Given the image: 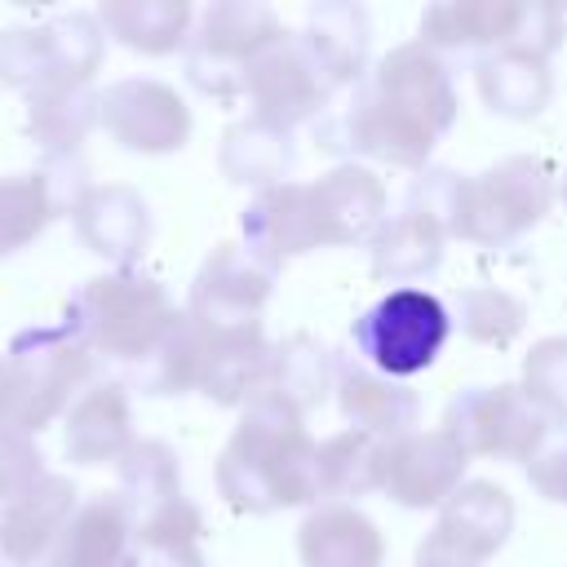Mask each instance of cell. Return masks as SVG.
<instances>
[{"label": "cell", "instance_id": "cell-5", "mask_svg": "<svg viewBox=\"0 0 567 567\" xmlns=\"http://www.w3.org/2000/svg\"><path fill=\"white\" fill-rule=\"evenodd\" d=\"M554 204V168L540 155H505L483 173L456 177L452 239L478 248H509L545 221Z\"/></svg>", "mask_w": 567, "mask_h": 567}, {"label": "cell", "instance_id": "cell-20", "mask_svg": "<svg viewBox=\"0 0 567 567\" xmlns=\"http://www.w3.org/2000/svg\"><path fill=\"white\" fill-rule=\"evenodd\" d=\"M518 0H439L421 13V44L452 62H483L505 49Z\"/></svg>", "mask_w": 567, "mask_h": 567}, {"label": "cell", "instance_id": "cell-37", "mask_svg": "<svg viewBox=\"0 0 567 567\" xmlns=\"http://www.w3.org/2000/svg\"><path fill=\"white\" fill-rule=\"evenodd\" d=\"M518 390L549 421V430L567 434V337H540L527 350Z\"/></svg>", "mask_w": 567, "mask_h": 567}, {"label": "cell", "instance_id": "cell-14", "mask_svg": "<svg viewBox=\"0 0 567 567\" xmlns=\"http://www.w3.org/2000/svg\"><path fill=\"white\" fill-rule=\"evenodd\" d=\"M306 199H310V221H315L319 248L368 244L390 208L381 177L368 164H350V159L328 168L319 182H306Z\"/></svg>", "mask_w": 567, "mask_h": 567}, {"label": "cell", "instance_id": "cell-22", "mask_svg": "<svg viewBox=\"0 0 567 567\" xmlns=\"http://www.w3.org/2000/svg\"><path fill=\"white\" fill-rule=\"evenodd\" d=\"M40 567H137L133 518L115 492H97L80 501L58 545Z\"/></svg>", "mask_w": 567, "mask_h": 567}, {"label": "cell", "instance_id": "cell-10", "mask_svg": "<svg viewBox=\"0 0 567 567\" xmlns=\"http://www.w3.org/2000/svg\"><path fill=\"white\" fill-rule=\"evenodd\" d=\"M275 270L261 266L244 244H217L190 279L186 315L208 332H248L261 328V310L275 292Z\"/></svg>", "mask_w": 567, "mask_h": 567}, {"label": "cell", "instance_id": "cell-15", "mask_svg": "<svg viewBox=\"0 0 567 567\" xmlns=\"http://www.w3.org/2000/svg\"><path fill=\"white\" fill-rule=\"evenodd\" d=\"M71 226H75V239L111 261L115 270H128L142 261V252L151 248V204L142 199L137 186L128 182H93L75 213H71Z\"/></svg>", "mask_w": 567, "mask_h": 567}, {"label": "cell", "instance_id": "cell-16", "mask_svg": "<svg viewBox=\"0 0 567 567\" xmlns=\"http://www.w3.org/2000/svg\"><path fill=\"white\" fill-rule=\"evenodd\" d=\"M332 394L350 430L372 439H403L421 425V394L403 381L381 377L359 354H332Z\"/></svg>", "mask_w": 567, "mask_h": 567}, {"label": "cell", "instance_id": "cell-28", "mask_svg": "<svg viewBox=\"0 0 567 567\" xmlns=\"http://www.w3.org/2000/svg\"><path fill=\"white\" fill-rule=\"evenodd\" d=\"M474 84L483 106L505 120H536L554 97L549 58H536L523 49H496L483 62H474Z\"/></svg>", "mask_w": 567, "mask_h": 567}, {"label": "cell", "instance_id": "cell-35", "mask_svg": "<svg viewBox=\"0 0 567 567\" xmlns=\"http://www.w3.org/2000/svg\"><path fill=\"white\" fill-rule=\"evenodd\" d=\"M115 470H120L115 496L124 501L128 518L133 514H146V509H155V505H164L173 496H186V487H182V461H177V452L164 439H137Z\"/></svg>", "mask_w": 567, "mask_h": 567}, {"label": "cell", "instance_id": "cell-4", "mask_svg": "<svg viewBox=\"0 0 567 567\" xmlns=\"http://www.w3.org/2000/svg\"><path fill=\"white\" fill-rule=\"evenodd\" d=\"M93 372L97 359L62 323L13 332L0 350V430L35 439L93 385Z\"/></svg>", "mask_w": 567, "mask_h": 567}, {"label": "cell", "instance_id": "cell-31", "mask_svg": "<svg viewBox=\"0 0 567 567\" xmlns=\"http://www.w3.org/2000/svg\"><path fill=\"white\" fill-rule=\"evenodd\" d=\"M97 22L124 49L146 53V58H164V53L186 49L190 27H195V9L186 0H106L97 9Z\"/></svg>", "mask_w": 567, "mask_h": 567}, {"label": "cell", "instance_id": "cell-13", "mask_svg": "<svg viewBox=\"0 0 567 567\" xmlns=\"http://www.w3.org/2000/svg\"><path fill=\"white\" fill-rule=\"evenodd\" d=\"M465 447L439 430H412L385 443L381 492L403 509H443V501L465 483Z\"/></svg>", "mask_w": 567, "mask_h": 567}, {"label": "cell", "instance_id": "cell-34", "mask_svg": "<svg viewBox=\"0 0 567 567\" xmlns=\"http://www.w3.org/2000/svg\"><path fill=\"white\" fill-rule=\"evenodd\" d=\"M199 368H204V332L199 323L182 310V319L173 323V332L164 337V346L128 372V385L151 394V399H177L199 390Z\"/></svg>", "mask_w": 567, "mask_h": 567}, {"label": "cell", "instance_id": "cell-23", "mask_svg": "<svg viewBox=\"0 0 567 567\" xmlns=\"http://www.w3.org/2000/svg\"><path fill=\"white\" fill-rule=\"evenodd\" d=\"M297 35H301L310 62L319 66L323 84L337 97L368 75L372 27H368V13L359 4H350V0H319V4H310L306 27Z\"/></svg>", "mask_w": 567, "mask_h": 567}, {"label": "cell", "instance_id": "cell-21", "mask_svg": "<svg viewBox=\"0 0 567 567\" xmlns=\"http://www.w3.org/2000/svg\"><path fill=\"white\" fill-rule=\"evenodd\" d=\"M239 230H244V248L270 266L275 275L319 248L315 244V221H310V199H306V182H284V186H270V190H257L248 199V208L239 213Z\"/></svg>", "mask_w": 567, "mask_h": 567}, {"label": "cell", "instance_id": "cell-8", "mask_svg": "<svg viewBox=\"0 0 567 567\" xmlns=\"http://www.w3.org/2000/svg\"><path fill=\"white\" fill-rule=\"evenodd\" d=\"M443 430L465 447V456L532 461L549 443V421L514 385H465L443 408Z\"/></svg>", "mask_w": 567, "mask_h": 567}, {"label": "cell", "instance_id": "cell-27", "mask_svg": "<svg viewBox=\"0 0 567 567\" xmlns=\"http://www.w3.org/2000/svg\"><path fill=\"white\" fill-rule=\"evenodd\" d=\"M204 332V368H199V394L217 408H248L261 390L270 341L261 328L248 332Z\"/></svg>", "mask_w": 567, "mask_h": 567}, {"label": "cell", "instance_id": "cell-39", "mask_svg": "<svg viewBox=\"0 0 567 567\" xmlns=\"http://www.w3.org/2000/svg\"><path fill=\"white\" fill-rule=\"evenodd\" d=\"M40 474H44V456H40L35 439L0 430V505L18 501Z\"/></svg>", "mask_w": 567, "mask_h": 567}, {"label": "cell", "instance_id": "cell-18", "mask_svg": "<svg viewBox=\"0 0 567 567\" xmlns=\"http://www.w3.org/2000/svg\"><path fill=\"white\" fill-rule=\"evenodd\" d=\"M137 443L133 434V403L124 381H93L71 408L62 425V452L75 465H120L124 452Z\"/></svg>", "mask_w": 567, "mask_h": 567}, {"label": "cell", "instance_id": "cell-33", "mask_svg": "<svg viewBox=\"0 0 567 567\" xmlns=\"http://www.w3.org/2000/svg\"><path fill=\"white\" fill-rule=\"evenodd\" d=\"M381 456L385 439H372L363 430H341L319 443V496L323 501H359L368 492H381Z\"/></svg>", "mask_w": 567, "mask_h": 567}, {"label": "cell", "instance_id": "cell-29", "mask_svg": "<svg viewBox=\"0 0 567 567\" xmlns=\"http://www.w3.org/2000/svg\"><path fill=\"white\" fill-rule=\"evenodd\" d=\"M22 102H27L22 128L44 151V159L80 155L84 137L97 128V89L93 84H44V89L22 93Z\"/></svg>", "mask_w": 567, "mask_h": 567}, {"label": "cell", "instance_id": "cell-38", "mask_svg": "<svg viewBox=\"0 0 567 567\" xmlns=\"http://www.w3.org/2000/svg\"><path fill=\"white\" fill-rule=\"evenodd\" d=\"M0 84L4 89H22V93L58 84L53 40H49L44 22H35V27H4L0 31Z\"/></svg>", "mask_w": 567, "mask_h": 567}, {"label": "cell", "instance_id": "cell-26", "mask_svg": "<svg viewBox=\"0 0 567 567\" xmlns=\"http://www.w3.org/2000/svg\"><path fill=\"white\" fill-rule=\"evenodd\" d=\"M328 390H332V350L310 332H292L270 346V363L252 403H270L292 416H306L328 399Z\"/></svg>", "mask_w": 567, "mask_h": 567}, {"label": "cell", "instance_id": "cell-24", "mask_svg": "<svg viewBox=\"0 0 567 567\" xmlns=\"http://www.w3.org/2000/svg\"><path fill=\"white\" fill-rule=\"evenodd\" d=\"M447 226L443 217H434L430 208H421L416 199H403L399 213H385V221L372 230L368 239V257H372V275L385 284H412L439 270L443 248H447Z\"/></svg>", "mask_w": 567, "mask_h": 567}, {"label": "cell", "instance_id": "cell-1", "mask_svg": "<svg viewBox=\"0 0 567 567\" xmlns=\"http://www.w3.org/2000/svg\"><path fill=\"white\" fill-rule=\"evenodd\" d=\"M461 97L452 66L421 40L394 44L354 89L332 97L315 120V146L328 155H363L421 173L430 151L452 133Z\"/></svg>", "mask_w": 567, "mask_h": 567}, {"label": "cell", "instance_id": "cell-2", "mask_svg": "<svg viewBox=\"0 0 567 567\" xmlns=\"http://www.w3.org/2000/svg\"><path fill=\"white\" fill-rule=\"evenodd\" d=\"M217 492L235 514H275L319 501V443L301 416L248 403L217 456Z\"/></svg>", "mask_w": 567, "mask_h": 567}, {"label": "cell", "instance_id": "cell-9", "mask_svg": "<svg viewBox=\"0 0 567 567\" xmlns=\"http://www.w3.org/2000/svg\"><path fill=\"white\" fill-rule=\"evenodd\" d=\"M97 124L133 155H173L190 142L186 97L151 75H124L97 93Z\"/></svg>", "mask_w": 567, "mask_h": 567}, {"label": "cell", "instance_id": "cell-32", "mask_svg": "<svg viewBox=\"0 0 567 567\" xmlns=\"http://www.w3.org/2000/svg\"><path fill=\"white\" fill-rule=\"evenodd\" d=\"M199 540H204V514L190 496H173L146 514H133L137 567H208Z\"/></svg>", "mask_w": 567, "mask_h": 567}, {"label": "cell", "instance_id": "cell-30", "mask_svg": "<svg viewBox=\"0 0 567 567\" xmlns=\"http://www.w3.org/2000/svg\"><path fill=\"white\" fill-rule=\"evenodd\" d=\"M292 164H297V146H292V133H284V128H270L248 115L221 133L217 168L230 186H257V190L284 186Z\"/></svg>", "mask_w": 567, "mask_h": 567}, {"label": "cell", "instance_id": "cell-17", "mask_svg": "<svg viewBox=\"0 0 567 567\" xmlns=\"http://www.w3.org/2000/svg\"><path fill=\"white\" fill-rule=\"evenodd\" d=\"M75 509H80V487L66 474L44 470L18 501L0 505V563L40 567Z\"/></svg>", "mask_w": 567, "mask_h": 567}, {"label": "cell", "instance_id": "cell-36", "mask_svg": "<svg viewBox=\"0 0 567 567\" xmlns=\"http://www.w3.org/2000/svg\"><path fill=\"white\" fill-rule=\"evenodd\" d=\"M452 306H456L452 310V328H461V337H470L478 346H496V350H505L527 323V306L514 292L492 288V284L461 288Z\"/></svg>", "mask_w": 567, "mask_h": 567}, {"label": "cell", "instance_id": "cell-40", "mask_svg": "<svg viewBox=\"0 0 567 567\" xmlns=\"http://www.w3.org/2000/svg\"><path fill=\"white\" fill-rule=\"evenodd\" d=\"M527 483H532L545 501L567 505V434L554 439V443H545V447L527 461Z\"/></svg>", "mask_w": 567, "mask_h": 567}, {"label": "cell", "instance_id": "cell-7", "mask_svg": "<svg viewBox=\"0 0 567 567\" xmlns=\"http://www.w3.org/2000/svg\"><path fill=\"white\" fill-rule=\"evenodd\" d=\"M447 337H452L447 306L416 284L390 288L350 328L354 354L390 381H408V377L425 372L443 354Z\"/></svg>", "mask_w": 567, "mask_h": 567}, {"label": "cell", "instance_id": "cell-41", "mask_svg": "<svg viewBox=\"0 0 567 567\" xmlns=\"http://www.w3.org/2000/svg\"><path fill=\"white\" fill-rule=\"evenodd\" d=\"M416 567H474V563H465L461 554H452V549H443V545H434L425 536L421 549H416Z\"/></svg>", "mask_w": 567, "mask_h": 567}, {"label": "cell", "instance_id": "cell-19", "mask_svg": "<svg viewBox=\"0 0 567 567\" xmlns=\"http://www.w3.org/2000/svg\"><path fill=\"white\" fill-rule=\"evenodd\" d=\"M509 532H514V501H509V492L487 483V478H465L443 501L430 540L478 567V563H487L509 540Z\"/></svg>", "mask_w": 567, "mask_h": 567}, {"label": "cell", "instance_id": "cell-25", "mask_svg": "<svg viewBox=\"0 0 567 567\" xmlns=\"http://www.w3.org/2000/svg\"><path fill=\"white\" fill-rule=\"evenodd\" d=\"M297 554L306 567H385V536L363 509L319 501L297 527Z\"/></svg>", "mask_w": 567, "mask_h": 567}, {"label": "cell", "instance_id": "cell-6", "mask_svg": "<svg viewBox=\"0 0 567 567\" xmlns=\"http://www.w3.org/2000/svg\"><path fill=\"white\" fill-rule=\"evenodd\" d=\"M284 35V22L261 0H217L208 4L186 40V80L217 102L244 97L257 58Z\"/></svg>", "mask_w": 567, "mask_h": 567}, {"label": "cell", "instance_id": "cell-3", "mask_svg": "<svg viewBox=\"0 0 567 567\" xmlns=\"http://www.w3.org/2000/svg\"><path fill=\"white\" fill-rule=\"evenodd\" d=\"M177 319L182 310L173 306L168 288L137 266L84 279L62 306V328L93 359L120 363L124 372L142 368L164 346Z\"/></svg>", "mask_w": 567, "mask_h": 567}, {"label": "cell", "instance_id": "cell-12", "mask_svg": "<svg viewBox=\"0 0 567 567\" xmlns=\"http://www.w3.org/2000/svg\"><path fill=\"white\" fill-rule=\"evenodd\" d=\"M248 106H252V120L270 124V128H301V124H315L328 106H332V89L323 84L319 66L310 62L306 44L297 31H284L252 66L248 75Z\"/></svg>", "mask_w": 567, "mask_h": 567}, {"label": "cell", "instance_id": "cell-42", "mask_svg": "<svg viewBox=\"0 0 567 567\" xmlns=\"http://www.w3.org/2000/svg\"><path fill=\"white\" fill-rule=\"evenodd\" d=\"M563 204H567V177H563Z\"/></svg>", "mask_w": 567, "mask_h": 567}, {"label": "cell", "instance_id": "cell-11", "mask_svg": "<svg viewBox=\"0 0 567 567\" xmlns=\"http://www.w3.org/2000/svg\"><path fill=\"white\" fill-rule=\"evenodd\" d=\"M89 186H93L89 164L80 155L40 159V168L31 173H4L0 177V257L22 252L58 217H71Z\"/></svg>", "mask_w": 567, "mask_h": 567}]
</instances>
